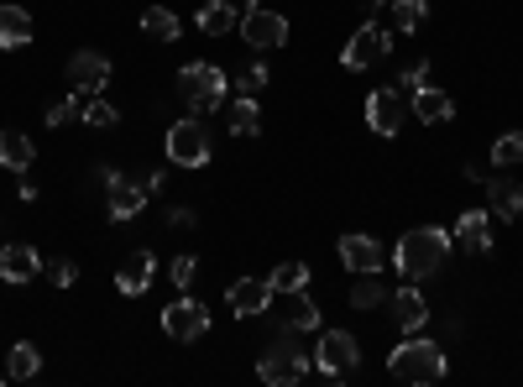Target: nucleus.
<instances>
[{"instance_id": "4", "label": "nucleus", "mask_w": 523, "mask_h": 387, "mask_svg": "<svg viewBox=\"0 0 523 387\" xmlns=\"http://www.w3.org/2000/svg\"><path fill=\"white\" fill-rule=\"evenodd\" d=\"M225 89H231V79L220 74L215 63H189L184 74H178V95L189 100V110H220V100H225Z\"/></svg>"}, {"instance_id": "26", "label": "nucleus", "mask_w": 523, "mask_h": 387, "mask_svg": "<svg viewBox=\"0 0 523 387\" xmlns=\"http://www.w3.org/2000/svg\"><path fill=\"white\" fill-rule=\"evenodd\" d=\"M142 32H147L152 42H178V16H173L168 6H147V11H142Z\"/></svg>"}, {"instance_id": "29", "label": "nucleus", "mask_w": 523, "mask_h": 387, "mask_svg": "<svg viewBox=\"0 0 523 387\" xmlns=\"http://www.w3.org/2000/svg\"><path fill=\"white\" fill-rule=\"evenodd\" d=\"M272 293H299V288H309V267L304 262H283V267H272Z\"/></svg>"}, {"instance_id": "28", "label": "nucleus", "mask_w": 523, "mask_h": 387, "mask_svg": "<svg viewBox=\"0 0 523 387\" xmlns=\"http://www.w3.org/2000/svg\"><path fill=\"white\" fill-rule=\"evenodd\" d=\"M351 304H356V309H377V304H388V288L377 283V272H356V283H351Z\"/></svg>"}, {"instance_id": "25", "label": "nucleus", "mask_w": 523, "mask_h": 387, "mask_svg": "<svg viewBox=\"0 0 523 387\" xmlns=\"http://www.w3.org/2000/svg\"><path fill=\"white\" fill-rule=\"evenodd\" d=\"M37 372H42V351L32 346V340H16L11 356H6V377L27 382V377H37Z\"/></svg>"}, {"instance_id": "7", "label": "nucleus", "mask_w": 523, "mask_h": 387, "mask_svg": "<svg viewBox=\"0 0 523 387\" xmlns=\"http://www.w3.org/2000/svg\"><path fill=\"white\" fill-rule=\"evenodd\" d=\"M168 157L178 168H204L210 163V131L199 121H173L168 126Z\"/></svg>"}, {"instance_id": "33", "label": "nucleus", "mask_w": 523, "mask_h": 387, "mask_svg": "<svg viewBox=\"0 0 523 387\" xmlns=\"http://www.w3.org/2000/svg\"><path fill=\"white\" fill-rule=\"evenodd\" d=\"M262 89H267V68L262 63H252V68H241V74H236V95L241 100H262Z\"/></svg>"}, {"instance_id": "5", "label": "nucleus", "mask_w": 523, "mask_h": 387, "mask_svg": "<svg viewBox=\"0 0 523 387\" xmlns=\"http://www.w3.org/2000/svg\"><path fill=\"white\" fill-rule=\"evenodd\" d=\"M382 58H393V32L377 27V21L356 27L351 42H346V53H340V63H346L351 74H361V68H372V63H382Z\"/></svg>"}, {"instance_id": "1", "label": "nucleus", "mask_w": 523, "mask_h": 387, "mask_svg": "<svg viewBox=\"0 0 523 387\" xmlns=\"http://www.w3.org/2000/svg\"><path fill=\"white\" fill-rule=\"evenodd\" d=\"M314 372V356L304 351V330H288V325H278V340L262 351V361H257V377L267 382V387H293V382H304Z\"/></svg>"}, {"instance_id": "16", "label": "nucleus", "mask_w": 523, "mask_h": 387, "mask_svg": "<svg viewBox=\"0 0 523 387\" xmlns=\"http://www.w3.org/2000/svg\"><path fill=\"white\" fill-rule=\"evenodd\" d=\"M152 272H157V257H152V252H131V257L116 267V288L126 293V299H136V293L152 288Z\"/></svg>"}, {"instance_id": "13", "label": "nucleus", "mask_w": 523, "mask_h": 387, "mask_svg": "<svg viewBox=\"0 0 523 387\" xmlns=\"http://www.w3.org/2000/svg\"><path fill=\"white\" fill-rule=\"evenodd\" d=\"M147 184H136V178H116V184L105 189V204H110V220H136L147 210Z\"/></svg>"}, {"instance_id": "34", "label": "nucleus", "mask_w": 523, "mask_h": 387, "mask_svg": "<svg viewBox=\"0 0 523 387\" xmlns=\"http://www.w3.org/2000/svg\"><path fill=\"white\" fill-rule=\"evenodd\" d=\"M68 121H84V95L53 100V105H48V126H68Z\"/></svg>"}, {"instance_id": "31", "label": "nucleus", "mask_w": 523, "mask_h": 387, "mask_svg": "<svg viewBox=\"0 0 523 387\" xmlns=\"http://www.w3.org/2000/svg\"><path fill=\"white\" fill-rule=\"evenodd\" d=\"M492 163L503 168V173L523 163V131H508V136H497V142H492Z\"/></svg>"}, {"instance_id": "40", "label": "nucleus", "mask_w": 523, "mask_h": 387, "mask_svg": "<svg viewBox=\"0 0 523 387\" xmlns=\"http://www.w3.org/2000/svg\"><path fill=\"white\" fill-rule=\"evenodd\" d=\"M257 6H262V0H236V11H241V16H252Z\"/></svg>"}, {"instance_id": "23", "label": "nucleus", "mask_w": 523, "mask_h": 387, "mask_svg": "<svg viewBox=\"0 0 523 387\" xmlns=\"http://www.w3.org/2000/svg\"><path fill=\"white\" fill-rule=\"evenodd\" d=\"M236 27H241V11H231L225 0H204V6H199V32L204 37H225Z\"/></svg>"}, {"instance_id": "3", "label": "nucleus", "mask_w": 523, "mask_h": 387, "mask_svg": "<svg viewBox=\"0 0 523 387\" xmlns=\"http://www.w3.org/2000/svg\"><path fill=\"white\" fill-rule=\"evenodd\" d=\"M398 272L403 278H429V272H440L450 262V236L435 231V225H419V231H408L393 252Z\"/></svg>"}, {"instance_id": "24", "label": "nucleus", "mask_w": 523, "mask_h": 387, "mask_svg": "<svg viewBox=\"0 0 523 387\" xmlns=\"http://www.w3.org/2000/svg\"><path fill=\"white\" fill-rule=\"evenodd\" d=\"M32 157H37V147H32L21 131H0V163H6L11 173H27Z\"/></svg>"}, {"instance_id": "10", "label": "nucleus", "mask_w": 523, "mask_h": 387, "mask_svg": "<svg viewBox=\"0 0 523 387\" xmlns=\"http://www.w3.org/2000/svg\"><path fill=\"white\" fill-rule=\"evenodd\" d=\"M110 84V58L105 53H74L68 58V89L74 95H105Z\"/></svg>"}, {"instance_id": "15", "label": "nucleus", "mask_w": 523, "mask_h": 387, "mask_svg": "<svg viewBox=\"0 0 523 387\" xmlns=\"http://www.w3.org/2000/svg\"><path fill=\"white\" fill-rule=\"evenodd\" d=\"M388 304H393V325H398L403 335H414V330L429 325V304H424V293H419V288H398Z\"/></svg>"}, {"instance_id": "18", "label": "nucleus", "mask_w": 523, "mask_h": 387, "mask_svg": "<svg viewBox=\"0 0 523 387\" xmlns=\"http://www.w3.org/2000/svg\"><path fill=\"white\" fill-rule=\"evenodd\" d=\"M37 37V27H32V11L27 6H0V48H27V42Z\"/></svg>"}, {"instance_id": "27", "label": "nucleus", "mask_w": 523, "mask_h": 387, "mask_svg": "<svg viewBox=\"0 0 523 387\" xmlns=\"http://www.w3.org/2000/svg\"><path fill=\"white\" fill-rule=\"evenodd\" d=\"M225 126H231L236 136H257V131H262V110H257V100H241V95H236V105L225 110Z\"/></svg>"}, {"instance_id": "14", "label": "nucleus", "mask_w": 523, "mask_h": 387, "mask_svg": "<svg viewBox=\"0 0 523 387\" xmlns=\"http://www.w3.org/2000/svg\"><path fill=\"white\" fill-rule=\"evenodd\" d=\"M42 272V257H37V246L27 241H16V246H0V278L6 283H32Z\"/></svg>"}, {"instance_id": "21", "label": "nucleus", "mask_w": 523, "mask_h": 387, "mask_svg": "<svg viewBox=\"0 0 523 387\" xmlns=\"http://www.w3.org/2000/svg\"><path fill=\"white\" fill-rule=\"evenodd\" d=\"M283 309H278V325L288 330H320V309H314V299L299 288V293H278Z\"/></svg>"}, {"instance_id": "36", "label": "nucleus", "mask_w": 523, "mask_h": 387, "mask_svg": "<svg viewBox=\"0 0 523 387\" xmlns=\"http://www.w3.org/2000/svg\"><path fill=\"white\" fill-rule=\"evenodd\" d=\"M424 84H429V68H424V63H414V68H408V74H403V84H398V89H403L408 100H414V95H419Z\"/></svg>"}, {"instance_id": "37", "label": "nucleus", "mask_w": 523, "mask_h": 387, "mask_svg": "<svg viewBox=\"0 0 523 387\" xmlns=\"http://www.w3.org/2000/svg\"><path fill=\"white\" fill-rule=\"evenodd\" d=\"M48 272H53V283H58V288H68V283H74V278H79V267H74V262H68V257H58V262H53Z\"/></svg>"}, {"instance_id": "9", "label": "nucleus", "mask_w": 523, "mask_h": 387, "mask_svg": "<svg viewBox=\"0 0 523 387\" xmlns=\"http://www.w3.org/2000/svg\"><path fill=\"white\" fill-rule=\"evenodd\" d=\"M241 37H246V48H257V53H272V48H283L288 42V16L278 11H252V16H241Z\"/></svg>"}, {"instance_id": "39", "label": "nucleus", "mask_w": 523, "mask_h": 387, "mask_svg": "<svg viewBox=\"0 0 523 387\" xmlns=\"http://www.w3.org/2000/svg\"><path fill=\"white\" fill-rule=\"evenodd\" d=\"M116 178H121V173L110 168V163H100V168H95V184H100V189H110V184H116Z\"/></svg>"}, {"instance_id": "2", "label": "nucleus", "mask_w": 523, "mask_h": 387, "mask_svg": "<svg viewBox=\"0 0 523 387\" xmlns=\"http://www.w3.org/2000/svg\"><path fill=\"white\" fill-rule=\"evenodd\" d=\"M445 372H450V361H445V351L435 346V340H403V346L388 356V377L403 382V387H429Z\"/></svg>"}, {"instance_id": "12", "label": "nucleus", "mask_w": 523, "mask_h": 387, "mask_svg": "<svg viewBox=\"0 0 523 387\" xmlns=\"http://www.w3.org/2000/svg\"><path fill=\"white\" fill-rule=\"evenodd\" d=\"M225 304H231L241 320H252V314H267V309H272V283H267V278H241V283H231Z\"/></svg>"}, {"instance_id": "32", "label": "nucleus", "mask_w": 523, "mask_h": 387, "mask_svg": "<svg viewBox=\"0 0 523 387\" xmlns=\"http://www.w3.org/2000/svg\"><path fill=\"white\" fill-rule=\"evenodd\" d=\"M121 121V110L100 100V95H84V126H116Z\"/></svg>"}, {"instance_id": "38", "label": "nucleus", "mask_w": 523, "mask_h": 387, "mask_svg": "<svg viewBox=\"0 0 523 387\" xmlns=\"http://www.w3.org/2000/svg\"><path fill=\"white\" fill-rule=\"evenodd\" d=\"M168 225H173V231H194V210H173Z\"/></svg>"}, {"instance_id": "8", "label": "nucleus", "mask_w": 523, "mask_h": 387, "mask_svg": "<svg viewBox=\"0 0 523 387\" xmlns=\"http://www.w3.org/2000/svg\"><path fill=\"white\" fill-rule=\"evenodd\" d=\"M408 95L403 89H372L367 95V126L377 131V136H398L403 131V121H408Z\"/></svg>"}, {"instance_id": "11", "label": "nucleus", "mask_w": 523, "mask_h": 387, "mask_svg": "<svg viewBox=\"0 0 523 387\" xmlns=\"http://www.w3.org/2000/svg\"><path fill=\"white\" fill-rule=\"evenodd\" d=\"M163 330H168L173 340H199L204 330H210V309H204L199 299H173V304L163 309Z\"/></svg>"}, {"instance_id": "19", "label": "nucleus", "mask_w": 523, "mask_h": 387, "mask_svg": "<svg viewBox=\"0 0 523 387\" xmlns=\"http://www.w3.org/2000/svg\"><path fill=\"white\" fill-rule=\"evenodd\" d=\"M450 241H461L466 252H492V215L487 210H466L456 220V236Z\"/></svg>"}, {"instance_id": "20", "label": "nucleus", "mask_w": 523, "mask_h": 387, "mask_svg": "<svg viewBox=\"0 0 523 387\" xmlns=\"http://www.w3.org/2000/svg\"><path fill=\"white\" fill-rule=\"evenodd\" d=\"M408 105H414V116H419L424 126H445L450 116H456V100H450L445 89H435V84H424Z\"/></svg>"}, {"instance_id": "30", "label": "nucleus", "mask_w": 523, "mask_h": 387, "mask_svg": "<svg viewBox=\"0 0 523 387\" xmlns=\"http://www.w3.org/2000/svg\"><path fill=\"white\" fill-rule=\"evenodd\" d=\"M388 16H393V32H419L424 16H429V6H424V0H398Z\"/></svg>"}, {"instance_id": "22", "label": "nucleus", "mask_w": 523, "mask_h": 387, "mask_svg": "<svg viewBox=\"0 0 523 387\" xmlns=\"http://www.w3.org/2000/svg\"><path fill=\"white\" fill-rule=\"evenodd\" d=\"M487 204L497 220H518L523 215V184H513V178H492L487 184Z\"/></svg>"}, {"instance_id": "35", "label": "nucleus", "mask_w": 523, "mask_h": 387, "mask_svg": "<svg viewBox=\"0 0 523 387\" xmlns=\"http://www.w3.org/2000/svg\"><path fill=\"white\" fill-rule=\"evenodd\" d=\"M194 272H199V257H173V267H168V278H173L178 288H189V283H194Z\"/></svg>"}, {"instance_id": "17", "label": "nucleus", "mask_w": 523, "mask_h": 387, "mask_svg": "<svg viewBox=\"0 0 523 387\" xmlns=\"http://www.w3.org/2000/svg\"><path fill=\"white\" fill-rule=\"evenodd\" d=\"M340 262H346L351 272H377L388 257H382L377 236H340Z\"/></svg>"}, {"instance_id": "6", "label": "nucleus", "mask_w": 523, "mask_h": 387, "mask_svg": "<svg viewBox=\"0 0 523 387\" xmlns=\"http://www.w3.org/2000/svg\"><path fill=\"white\" fill-rule=\"evenodd\" d=\"M314 367H320L325 377H351L356 367H361V346H356V335H346V330H325L320 335V351H314Z\"/></svg>"}]
</instances>
